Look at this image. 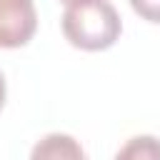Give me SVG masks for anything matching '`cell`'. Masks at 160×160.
Masks as SVG:
<instances>
[{
    "label": "cell",
    "mask_w": 160,
    "mask_h": 160,
    "mask_svg": "<svg viewBox=\"0 0 160 160\" xmlns=\"http://www.w3.org/2000/svg\"><path fill=\"white\" fill-rule=\"evenodd\" d=\"M38 30L32 0H0V48H22Z\"/></svg>",
    "instance_id": "2"
},
{
    "label": "cell",
    "mask_w": 160,
    "mask_h": 160,
    "mask_svg": "<svg viewBox=\"0 0 160 160\" xmlns=\"http://www.w3.org/2000/svg\"><path fill=\"white\" fill-rule=\"evenodd\" d=\"M130 5L142 20L160 22V0H130Z\"/></svg>",
    "instance_id": "5"
},
{
    "label": "cell",
    "mask_w": 160,
    "mask_h": 160,
    "mask_svg": "<svg viewBox=\"0 0 160 160\" xmlns=\"http://www.w3.org/2000/svg\"><path fill=\"white\" fill-rule=\"evenodd\" d=\"M5 78H2V72H0V110H2V105H5Z\"/></svg>",
    "instance_id": "6"
},
{
    "label": "cell",
    "mask_w": 160,
    "mask_h": 160,
    "mask_svg": "<svg viewBox=\"0 0 160 160\" xmlns=\"http://www.w3.org/2000/svg\"><path fill=\"white\" fill-rule=\"evenodd\" d=\"M62 2H65V5H70V2H78V0H62Z\"/></svg>",
    "instance_id": "7"
},
{
    "label": "cell",
    "mask_w": 160,
    "mask_h": 160,
    "mask_svg": "<svg viewBox=\"0 0 160 160\" xmlns=\"http://www.w3.org/2000/svg\"><path fill=\"white\" fill-rule=\"evenodd\" d=\"M30 160H88V155L72 135L50 132L32 145Z\"/></svg>",
    "instance_id": "3"
},
{
    "label": "cell",
    "mask_w": 160,
    "mask_h": 160,
    "mask_svg": "<svg viewBox=\"0 0 160 160\" xmlns=\"http://www.w3.org/2000/svg\"><path fill=\"white\" fill-rule=\"evenodd\" d=\"M112 160H160V140L155 135H135L125 140Z\"/></svg>",
    "instance_id": "4"
},
{
    "label": "cell",
    "mask_w": 160,
    "mask_h": 160,
    "mask_svg": "<svg viewBox=\"0 0 160 160\" xmlns=\"http://www.w3.org/2000/svg\"><path fill=\"white\" fill-rule=\"evenodd\" d=\"M60 25L65 40L88 52L108 50L122 30V20L110 0H78L65 5Z\"/></svg>",
    "instance_id": "1"
}]
</instances>
